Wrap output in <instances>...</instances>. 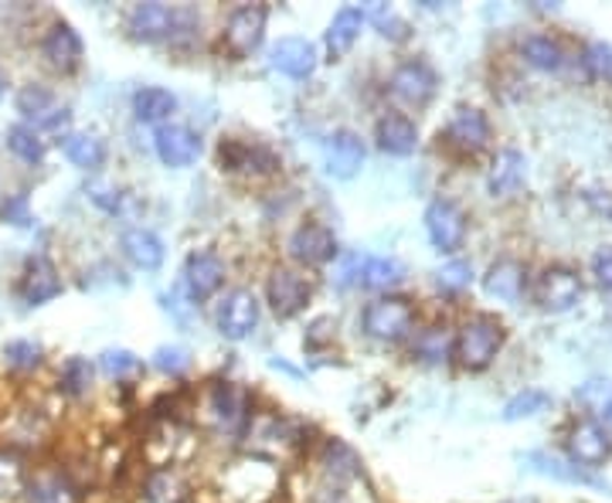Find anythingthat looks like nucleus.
<instances>
[{
    "label": "nucleus",
    "instance_id": "2f4dec72",
    "mask_svg": "<svg viewBox=\"0 0 612 503\" xmlns=\"http://www.w3.org/2000/svg\"><path fill=\"white\" fill-rule=\"evenodd\" d=\"M521 59L538 72H558L564 65V49L551 34H528L521 41Z\"/></svg>",
    "mask_w": 612,
    "mask_h": 503
},
{
    "label": "nucleus",
    "instance_id": "a19ab883",
    "mask_svg": "<svg viewBox=\"0 0 612 503\" xmlns=\"http://www.w3.org/2000/svg\"><path fill=\"white\" fill-rule=\"evenodd\" d=\"M469 283H474V265L463 262V259H453L436 272V286L443 293H463V290H469Z\"/></svg>",
    "mask_w": 612,
    "mask_h": 503
},
{
    "label": "nucleus",
    "instance_id": "6e6552de",
    "mask_svg": "<svg viewBox=\"0 0 612 503\" xmlns=\"http://www.w3.org/2000/svg\"><path fill=\"white\" fill-rule=\"evenodd\" d=\"M287 249H290V259L300 265H331L341 255L334 228L323 224L320 218H307L303 224H297Z\"/></svg>",
    "mask_w": 612,
    "mask_h": 503
},
{
    "label": "nucleus",
    "instance_id": "cd10ccee",
    "mask_svg": "<svg viewBox=\"0 0 612 503\" xmlns=\"http://www.w3.org/2000/svg\"><path fill=\"white\" fill-rule=\"evenodd\" d=\"M402 283H405V265L395 255H364L357 286L374 290V293H392Z\"/></svg>",
    "mask_w": 612,
    "mask_h": 503
},
{
    "label": "nucleus",
    "instance_id": "ddd939ff",
    "mask_svg": "<svg viewBox=\"0 0 612 503\" xmlns=\"http://www.w3.org/2000/svg\"><path fill=\"white\" fill-rule=\"evenodd\" d=\"M14 106H18V113L24 116V123L34 126L38 133H41V129L59 133V129H65L69 119H72L69 106H59V99H55L52 88L34 85V82L21 88L18 99H14Z\"/></svg>",
    "mask_w": 612,
    "mask_h": 503
},
{
    "label": "nucleus",
    "instance_id": "49530a36",
    "mask_svg": "<svg viewBox=\"0 0 612 503\" xmlns=\"http://www.w3.org/2000/svg\"><path fill=\"white\" fill-rule=\"evenodd\" d=\"M592 276L602 290H612V245H602L592 255Z\"/></svg>",
    "mask_w": 612,
    "mask_h": 503
},
{
    "label": "nucleus",
    "instance_id": "7c9ffc66",
    "mask_svg": "<svg viewBox=\"0 0 612 503\" xmlns=\"http://www.w3.org/2000/svg\"><path fill=\"white\" fill-rule=\"evenodd\" d=\"M62 150L79 170H100L106 164V144L96 133H65Z\"/></svg>",
    "mask_w": 612,
    "mask_h": 503
},
{
    "label": "nucleus",
    "instance_id": "39448f33",
    "mask_svg": "<svg viewBox=\"0 0 612 503\" xmlns=\"http://www.w3.org/2000/svg\"><path fill=\"white\" fill-rule=\"evenodd\" d=\"M439 140H443L449 150L463 154V157H477L480 150L490 147V140H494V126H490V119H487L484 109H477V106H459V109H453L449 123L443 126Z\"/></svg>",
    "mask_w": 612,
    "mask_h": 503
},
{
    "label": "nucleus",
    "instance_id": "9b49d317",
    "mask_svg": "<svg viewBox=\"0 0 612 503\" xmlns=\"http://www.w3.org/2000/svg\"><path fill=\"white\" fill-rule=\"evenodd\" d=\"M218 167L228 174H246V177H269L282 167V160L266 147V144H249V140H228L218 144Z\"/></svg>",
    "mask_w": 612,
    "mask_h": 503
},
{
    "label": "nucleus",
    "instance_id": "ea45409f",
    "mask_svg": "<svg viewBox=\"0 0 612 503\" xmlns=\"http://www.w3.org/2000/svg\"><path fill=\"white\" fill-rule=\"evenodd\" d=\"M582 65H585L589 78L612 88V44L609 41H589L585 52H582Z\"/></svg>",
    "mask_w": 612,
    "mask_h": 503
},
{
    "label": "nucleus",
    "instance_id": "8fccbe9b",
    "mask_svg": "<svg viewBox=\"0 0 612 503\" xmlns=\"http://www.w3.org/2000/svg\"><path fill=\"white\" fill-rule=\"evenodd\" d=\"M4 93H8V72L0 69V96H4Z\"/></svg>",
    "mask_w": 612,
    "mask_h": 503
},
{
    "label": "nucleus",
    "instance_id": "0eeeda50",
    "mask_svg": "<svg viewBox=\"0 0 612 503\" xmlns=\"http://www.w3.org/2000/svg\"><path fill=\"white\" fill-rule=\"evenodd\" d=\"M259 313H262V306H259L252 290H246V286L228 290L215 306V327L225 340H246L259 327Z\"/></svg>",
    "mask_w": 612,
    "mask_h": 503
},
{
    "label": "nucleus",
    "instance_id": "4468645a",
    "mask_svg": "<svg viewBox=\"0 0 612 503\" xmlns=\"http://www.w3.org/2000/svg\"><path fill=\"white\" fill-rule=\"evenodd\" d=\"M426 235L429 242L446 252V255H456L466 242V214L456 201L449 198H436L429 201L426 208Z\"/></svg>",
    "mask_w": 612,
    "mask_h": 503
},
{
    "label": "nucleus",
    "instance_id": "09e8293b",
    "mask_svg": "<svg viewBox=\"0 0 612 503\" xmlns=\"http://www.w3.org/2000/svg\"><path fill=\"white\" fill-rule=\"evenodd\" d=\"M592 205H595L602 214H609V218H612V195H605V201H602V198H592Z\"/></svg>",
    "mask_w": 612,
    "mask_h": 503
},
{
    "label": "nucleus",
    "instance_id": "dca6fc26",
    "mask_svg": "<svg viewBox=\"0 0 612 503\" xmlns=\"http://www.w3.org/2000/svg\"><path fill=\"white\" fill-rule=\"evenodd\" d=\"M65 290L62 276H59V269L52 259H44V255H34L28 259L24 272H21V283H18V293L28 306H44V303H52L59 300Z\"/></svg>",
    "mask_w": 612,
    "mask_h": 503
},
{
    "label": "nucleus",
    "instance_id": "f704fd0d",
    "mask_svg": "<svg viewBox=\"0 0 612 503\" xmlns=\"http://www.w3.org/2000/svg\"><path fill=\"white\" fill-rule=\"evenodd\" d=\"M8 150L21 160V164H28V167H38L41 160H44V140H41V133L34 129V126H28V123H14L11 129H8Z\"/></svg>",
    "mask_w": 612,
    "mask_h": 503
},
{
    "label": "nucleus",
    "instance_id": "f03ea898",
    "mask_svg": "<svg viewBox=\"0 0 612 503\" xmlns=\"http://www.w3.org/2000/svg\"><path fill=\"white\" fill-rule=\"evenodd\" d=\"M361 331L371 340L398 344L415 334V303L405 296H378L361 310Z\"/></svg>",
    "mask_w": 612,
    "mask_h": 503
},
{
    "label": "nucleus",
    "instance_id": "4c0bfd02",
    "mask_svg": "<svg viewBox=\"0 0 612 503\" xmlns=\"http://www.w3.org/2000/svg\"><path fill=\"white\" fill-rule=\"evenodd\" d=\"M41 357H44V347L38 340H31V337H18V340L4 344V360H8L11 371L28 375L34 368H41Z\"/></svg>",
    "mask_w": 612,
    "mask_h": 503
},
{
    "label": "nucleus",
    "instance_id": "de8ad7c7",
    "mask_svg": "<svg viewBox=\"0 0 612 503\" xmlns=\"http://www.w3.org/2000/svg\"><path fill=\"white\" fill-rule=\"evenodd\" d=\"M89 198L96 201L103 211H110V214H116V211L123 208V195L113 191V188H103V185H92V188H89Z\"/></svg>",
    "mask_w": 612,
    "mask_h": 503
},
{
    "label": "nucleus",
    "instance_id": "c85d7f7f",
    "mask_svg": "<svg viewBox=\"0 0 612 503\" xmlns=\"http://www.w3.org/2000/svg\"><path fill=\"white\" fill-rule=\"evenodd\" d=\"M211 411H215L221 429H228V432L242 429L249 422V395L239 391L235 385H218L211 391Z\"/></svg>",
    "mask_w": 612,
    "mask_h": 503
},
{
    "label": "nucleus",
    "instance_id": "58836bf2",
    "mask_svg": "<svg viewBox=\"0 0 612 503\" xmlns=\"http://www.w3.org/2000/svg\"><path fill=\"white\" fill-rule=\"evenodd\" d=\"M92 364L85 360V357H69L65 364H62V375H59V388H62V395H69V398H82V395H89V388H92Z\"/></svg>",
    "mask_w": 612,
    "mask_h": 503
},
{
    "label": "nucleus",
    "instance_id": "c03bdc74",
    "mask_svg": "<svg viewBox=\"0 0 612 503\" xmlns=\"http://www.w3.org/2000/svg\"><path fill=\"white\" fill-rule=\"evenodd\" d=\"M154 364L164 371V375H184L187 368H191V354H187L184 347H160L154 354Z\"/></svg>",
    "mask_w": 612,
    "mask_h": 503
},
{
    "label": "nucleus",
    "instance_id": "2eb2a0df",
    "mask_svg": "<svg viewBox=\"0 0 612 503\" xmlns=\"http://www.w3.org/2000/svg\"><path fill=\"white\" fill-rule=\"evenodd\" d=\"M154 150H157V157H160L164 167L184 170V167H191L201 157V136L191 126L164 123L154 133Z\"/></svg>",
    "mask_w": 612,
    "mask_h": 503
},
{
    "label": "nucleus",
    "instance_id": "37998d69",
    "mask_svg": "<svg viewBox=\"0 0 612 503\" xmlns=\"http://www.w3.org/2000/svg\"><path fill=\"white\" fill-rule=\"evenodd\" d=\"M371 21H374V28H378V31H382L385 38H392V41H405V38H408V21L398 18L395 8H388V4L374 8V11H371Z\"/></svg>",
    "mask_w": 612,
    "mask_h": 503
},
{
    "label": "nucleus",
    "instance_id": "7ed1b4c3",
    "mask_svg": "<svg viewBox=\"0 0 612 503\" xmlns=\"http://www.w3.org/2000/svg\"><path fill=\"white\" fill-rule=\"evenodd\" d=\"M388 93L395 103H402L408 109H426L439 93V75L426 59H408V62L395 65V72L388 78Z\"/></svg>",
    "mask_w": 612,
    "mask_h": 503
},
{
    "label": "nucleus",
    "instance_id": "bb28decb",
    "mask_svg": "<svg viewBox=\"0 0 612 503\" xmlns=\"http://www.w3.org/2000/svg\"><path fill=\"white\" fill-rule=\"evenodd\" d=\"M177 113V96L164 85H144L133 93V116L147 126H164Z\"/></svg>",
    "mask_w": 612,
    "mask_h": 503
},
{
    "label": "nucleus",
    "instance_id": "5701e85b",
    "mask_svg": "<svg viewBox=\"0 0 612 503\" xmlns=\"http://www.w3.org/2000/svg\"><path fill=\"white\" fill-rule=\"evenodd\" d=\"M525 177H528V160L521 150H500L490 164V174H487V188L494 198H510L521 191L525 185Z\"/></svg>",
    "mask_w": 612,
    "mask_h": 503
},
{
    "label": "nucleus",
    "instance_id": "393cba45",
    "mask_svg": "<svg viewBox=\"0 0 612 503\" xmlns=\"http://www.w3.org/2000/svg\"><path fill=\"white\" fill-rule=\"evenodd\" d=\"M453 344L456 334L449 331V324H429L412 334V357L418 364H429V368H439L453 357Z\"/></svg>",
    "mask_w": 612,
    "mask_h": 503
},
{
    "label": "nucleus",
    "instance_id": "a878e982",
    "mask_svg": "<svg viewBox=\"0 0 612 503\" xmlns=\"http://www.w3.org/2000/svg\"><path fill=\"white\" fill-rule=\"evenodd\" d=\"M120 249L136 269H144V272H154L164 265V242L157 232H151V228H126L123 239H120Z\"/></svg>",
    "mask_w": 612,
    "mask_h": 503
},
{
    "label": "nucleus",
    "instance_id": "e433bc0d",
    "mask_svg": "<svg viewBox=\"0 0 612 503\" xmlns=\"http://www.w3.org/2000/svg\"><path fill=\"white\" fill-rule=\"evenodd\" d=\"M575 401L589 411V419L602 422V419L609 416V411H612V381H605V378H592V381L579 385Z\"/></svg>",
    "mask_w": 612,
    "mask_h": 503
},
{
    "label": "nucleus",
    "instance_id": "6ab92c4d",
    "mask_svg": "<svg viewBox=\"0 0 612 503\" xmlns=\"http://www.w3.org/2000/svg\"><path fill=\"white\" fill-rule=\"evenodd\" d=\"M269 62L279 75L303 82L317 69V49L307 38H279L272 44V52H269Z\"/></svg>",
    "mask_w": 612,
    "mask_h": 503
},
{
    "label": "nucleus",
    "instance_id": "a211bd4d",
    "mask_svg": "<svg viewBox=\"0 0 612 503\" xmlns=\"http://www.w3.org/2000/svg\"><path fill=\"white\" fill-rule=\"evenodd\" d=\"M41 52H44V59H49V65H52L55 72L69 75V72H75V69L82 65L85 44H82V38H79V31H75L72 24L59 21V24L49 28V34H44Z\"/></svg>",
    "mask_w": 612,
    "mask_h": 503
},
{
    "label": "nucleus",
    "instance_id": "b1692460",
    "mask_svg": "<svg viewBox=\"0 0 612 503\" xmlns=\"http://www.w3.org/2000/svg\"><path fill=\"white\" fill-rule=\"evenodd\" d=\"M364 21H367V11H364V8H341V11L334 14L331 28H326V34H323L326 59L341 62V59L354 49V41L361 38Z\"/></svg>",
    "mask_w": 612,
    "mask_h": 503
},
{
    "label": "nucleus",
    "instance_id": "79ce46f5",
    "mask_svg": "<svg viewBox=\"0 0 612 503\" xmlns=\"http://www.w3.org/2000/svg\"><path fill=\"white\" fill-rule=\"evenodd\" d=\"M100 368H103L110 378L123 381V378H129V375H136L139 368H144V360H139L136 354H129V350H106V354L100 357Z\"/></svg>",
    "mask_w": 612,
    "mask_h": 503
},
{
    "label": "nucleus",
    "instance_id": "aec40b11",
    "mask_svg": "<svg viewBox=\"0 0 612 503\" xmlns=\"http://www.w3.org/2000/svg\"><path fill=\"white\" fill-rule=\"evenodd\" d=\"M374 144L388 157H408L418 147V126L405 113H385L374 123Z\"/></svg>",
    "mask_w": 612,
    "mask_h": 503
},
{
    "label": "nucleus",
    "instance_id": "f3484780",
    "mask_svg": "<svg viewBox=\"0 0 612 503\" xmlns=\"http://www.w3.org/2000/svg\"><path fill=\"white\" fill-rule=\"evenodd\" d=\"M174 18H177V8H167V4H136L126 18V31L133 41H144V44H157V41H170V31H174Z\"/></svg>",
    "mask_w": 612,
    "mask_h": 503
},
{
    "label": "nucleus",
    "instance_id": "1a4fd4ad",
    "mask_svg": "<svg viewBox=\"0 0 612 503\" xmlns=\"http://www.w3.org/2000/svg\"><path fill=\"white\" fill-rule=\"evenodd\" d=\"M564 446H569V460L582 470H599L609 463L612 455V436L602 422L595 419H575L572 429H569V439H564Z\"/></svg>",
    "mask_w": 612,
    "mask_h": 503
},
{
    "label": "nucleus",
    "instance_id": "f8f14e48",
    "mask_svg": "<svg viewBox=\"0 0 612 503\" xmlns=\"http://www.w3.org/2000/svg\"><path fill=\"white\" fill-rule=\"evenodd\" d=\"M225 276H228V265L211 249H198L184 262V290L191 296V303H208L211 296H218L225 286Z\"/></svg>",
    "mask_w": 612,
    "mask_h": 503
},
{
    "label": "nucleus",
    "instance_id": "72a5a7b5",
    "mask_svg": "<svg viewBox=\"0 0 612 503\" xmlns=\"http://www.w3.org/2000/svg\"><path fill=\"white\" fill-rule=\"evenodd\" d=\"M24 496H28V503H79L75 483L62 473H44V476L31 480Z\"/></svg>",
    "mask_w": 612,
    "mask_h": 503
},
{
    "label": "nucleus",
    "instance_id": "a18cd8bd",
    "mask_svg": "<svg viewBox=\"0 0 612 503\" xmlns=\"http://www.w3.org/2000/svg\"><path fill=\"white\" fill-rule=\"evenodd\" d=\"M0 221L4 224H18V228H28L34 218H31V205H28V195H11L4 205H0Z\"/></svg>",
    "mask_w": 612,
    "mask_h": 503
},
{
    "label": "nucleus",
    "instance_id": "9d476101",
    "mask_svg": "<svg viewBox=\"0 0 612 503\" xmlns=\"http://www.w3.org/2000/svg\"><path fill=\"white\" fill-rule=\"evenodd\" d=\"M582 300V276L569 265H548L535 280V303L544 313H564Z\"/></svg>",
    "mask_w": 612,
    "mask_h": 503
},
{
    "label": "nucleus",
    "instance_id": "c756f323",
    "mask_svg": "<svg viewBox=\"0 0 612 503\" xmlns=\"http://www.w3.org/2000/svg\"><path fill=\"white\" fill-rule=\"evenodd\" d=\"M525 463L541 473V476H551V480H564V483H582V486H602L589 470L575 467L572 460H558V455L551 452H528L525 455Z\"/></svg>",
    "mask_w": 612,
    "mask_h": 503
},
{
    "label": "nucleus",
    "instance_id": "473e14b6",
    "mask_svg": "<svg viewBox=\"0 0 612 503\" xmlns=\"http://www.w3.org/2000/svg\"><path fill=\"white\" fill-rule=\"evenodd\" d=\"M31 476H28V463L18 449H0V500H14L21 493H28Z\"/></svg>",
    "mask_w": 612,
    "mask_h": 503
},
{
    "label": "nucleus",
    "instance_id": "20e7f679",
    "mask_svg": "<svg viewBox=\"0 0 612 503\" xmlns=\"http://www.w3.org/2000/svg\"><path fill=\"white\" fill-rule=\"evenodd\" d=\"M313 300V283L293 265H272L269 280H266V303L279 319H293L300 316Z\"/></svg>",
    "mask_w": 612,
    "mask_h": 503
},
{
    "label": "nucleus",
    "instance_id": "4be33fe9",
    "mask_svg": "<svg viewBox=\"0 0 612 503\" xmlns=\"http://www.w3.org/2000/svg\"><path fill=\"white\" fill-rule=\"evenodd\" d=\"M484 290L487 296L500 300V303H521V296L528 293V269L525 262H517V259H497L490 269H487V276H484Z\"/></svg>",
    "mask_w": 612,
    "mask_h": 503
},
{
    "label": "nucleus",
    "instance_id": "412c9836",
    "mask_svg": "<svg viewBox=\"0 0 612 503\" xmlns=\"http://www.w3.org/2000/svg\"><path fill=\"white\" fill-rule=\"evenodd\" d=\"M364 144L354 129H338L331 140H326V174L338 180H351L364 167Z\"/></svg>",
    "mask_w": 612,
    "mask_h": 503
},
{
    "label": "nucleus",
    "instance_id": "3c124183",
    "mask_svg": "<svg viewBox=\"0 0 612 503\" xmlns=\"http://www.w3.org/2000/svg\"><path fill=\"white\" fill-rule=\"evenodd\" d=\"M602 426H605V429H609V436H612V411H609V416L602 419Z\"/></svg>",
    "mask_w": 612,
    "mask_h": 503
},
{
    "label": "nucleus",
    "instance_id": "f257e3e1",
    "mask_svg": "<svg viewBox=\"0 0 612 503\" xmlns=\"http://www.w3.org/2000/svg\"><path fill=\"white\" fill-rule=\"evenodd\" d=\"M507 340V331L497 316L490 313H474V316H466L459 331H456V344H453V357L463 371L469 375H480L487 371L490 364L497 360L500 347Z\"/></svg>",
    "mask_w": 612,
    "mask_h": 503
},
{
    "label": "nucleus",
    "instance_id": "423d86ee",
    "mask_svg": "<svg viewBox=\"0 0 612 503\" xmlns=\"http://www.w3.org/2000/svg\"><path fill=\"white\" fill-rule=\"evenodd\" d=\"M266 21H269V11L262 4L235 8L225 21V31H221V49L228 52V59H235V62L249 59L266 38Z\"/></svg>",
    "mask_w": 612,
    "mask_h": 503
},
{
    "label": "nucleus",
    "instance_id": "c9c22d12",
    "mask_svg": "<svg viewBox=\"0 0 612 503\" xmlns=\"http://www.w3.org/2000/svg\"><path fill=\"white\" fill-rule=\"evenodd\" d=\"M551 405V395L541 391V388H525L517 391L507 405H504V422H521V419H535L541 411H548Z\"/></svg>",
    "mask_w": 612,
    "mask_h": 503
}]
</instances>
